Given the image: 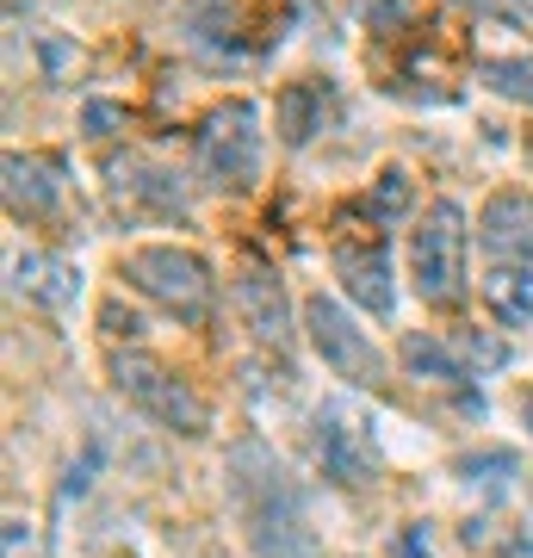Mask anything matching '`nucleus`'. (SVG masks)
Here are the masks:
<instances>
[{"label": "nucleus", "instance_id": "f257e3e1", "mask_svg": "<svg viewBox=\"0 0 533 558\" xmlns=\"http://www.w3.org/2000/svg\"><path fill=\"white\" fill-rule=\"evenodd\" d=\"M230 490H237V515L249 527V546L261 558H316V534L304 521V497L286 478L261 440H237L230 447Z\"/></svg>", "mask_w": 533, "mask_h": 558}, {"label": "nucleus", "instance_id": "f03ea898", "mask_svg": "<svg viewBox=\"0 0 533 558\" xmlns=\"http://www.w3.org/2000/svg\"><path fill=\"white\" fill-rule=\"evenodd\" d=\"M131 286H137L149 304H161L174 323H205L211 317V299H218V286H211V267L193 255V248H174V242H149V248H131L119 267Z\"/></svg>", "mask_w": 533, "mask_h": 558}, {"label": "nucleus", "instance_id": "7ed1b4c3", "mask_svg": "<svg viewBox=\"0 0 533 558\" xmlns=\"http://www.w3.org/2000/svg\"><path fill=\"white\" fill-rule=\"evenodd\" d=\"M198 168L211 186L249 193L261 180V106L255 100H223L198 124Z\"/></svg>", "mask_w": 533, "mask_h": 558}, {"label": "nucleus", "instance_id": "20e7f679", "mask_svg": "<svg viewBox=\"0 0 533 558\" xmlns=\"http://www.w3.org/2000/svg\"><path fill=\"white\" fill-rule=\"evenodd\" d=\"M112 385H119L149 422H161V428H174V435H186V440H198L205 428H211L205 398H198L180 373H168L161 360H149V354H112Z\"/></svg>", "mask_w": 533, "mask_h": 558}, {"label": "nucleus", "instance_id": "39448f33", "mask_svg": "<svg viewBox=\"0 0 533 558\" xmlns=\"http://www.w3.org/2000/svg\"><path fill=\"white\" fill-rule=\"evenodd\" d=\"M410 274L422 304H459L465 292V211L453 199H435L410 236Z\"/></svg>", "mask_w": 533, "mask_h": 558}, {"label": "nucleus", "instance_id": "423d86ee", "mask_svg": "<svg viewBox=\"0 0 533 558\" xmlns=\"http://www.w3.org/2000/svg\"><path fill=\"white\" fill-rule=\"evenodd\" d=\"M304 329H311V348L323 354V366H329L336 379L360 385V391L385 385V354H378L373 336L348 317V304H336L329 292H316V299L304 304Z\"/></svg>", "mask_w": 533, "mask_h": 558}, {"label": "nucleus", "instance_id": "0eeeda50", "mask_svg": "<svg viewBox=\"0 0 533 558\" xmlns=\"http://www.w3.org/2000/svg\"><path fill=\"white\" fill-rule=\"evenodd\" d=\"M316 465L323 478H336L341 490H366L378 478V435H373V416L354 410V403H323L316 410Z\"/></svg>", "mask_w": 533, "mask_h": 558}, {"label": "nucleus", "instance_id": "6e6552de", "mask_svg": "<svg viewBox=\"0 0 533 558\" xmlns=\"http://www.w3.org/2000/svg\"><path fill=\"white\" fill-rule=\"evenodd\" d=\"M336 279L341 292L373 311V317H391L397 286H391V242L385 230H366V236H336Z\"/></svg>", "mask_w": 533, "mask_h": 558}, {"label": "nucleus", "instance_id": "1a4fd4ad", "mask_svg": "<svg viewBox=\"0 0 533 558\" xmlns=\"http://www.w3.org/2000/svg\"><path fill=\"white\" fill-rule=\"evenodd\" d=\"M477 242L490 248L496 260H521L533 267V193H496L484 211H477Z\"/></svg>", "mask_w": 533, "mask_h": 558}, {"label": "nucleus", "instance_id": "9d476101", "mask_svg": "<svg viewBox=\"0 0 533 558\" xmlns=\"http://www.w3.org/2000/svg\"><path fill=\"white\" fill-rule=\"evenodd\" d=\"M237 304H242V317H249V329H255V341H267V348H286V341H292V304H286L279 274L242 267L237 274Z\"/></svg>", "mask_w": 533, "mask_h": 558}, {"label": "nucleus", "instance_id": "9b49d317", "mask_svg": "<svg viewBox=\"0 0 533 558\" xmlns=\"http://www.w3.org/2000/svg\"><path fill=\"white\" fill-rule=\"evenodd\" d=\"M62 174H69L62 156H7V205L25 218H50L62 199Z\"/></svg>", "mask_w": 533, "mask_h": 558}, {"label": "nucleus", "instance_id": "f8f14e48", "mask_svg": "<svg viewBox=\"0 0 533 558\" xmlns=\"http://www.w3.org/2000/svg\"><path fill=\"white\" fill-rule=\"evenodd\" d=\"M274 119H279V143H286V149H304L323 124L336 119V87H329V81H316V75L292 81V87L279 94Z\"/></svg>", "mask_w": 533, "mask_h": 558}, {"label": "nucleus", "instance_id": "ddd939ff", "mask_svg": "<svg viewBox=\"0 0 533 558\" xmlns=\"http://www.w3.org/2000/svg\"><path fill=\"white\" fill-rule=\"evenodd\" d=\"M13 286H20L25 299H38L44 311H69L75 292H81V274L62 255H38V248H32V255L13 260Z\"/></svg>", "mask_w": 533, "mask_h": 558}, {"label": "nucleus", "instance_id": "4468645a", "mask_svg": "<svg viewBox=\"0 0 533 558\" xmlns=\"http://www.w3.org/2000/svg\"><path fill=\"white\" fill-rule=\"evenodd\" d=\"M484 304H490L496 323L509 329H533V267H490L484 274Z\"/></svg>", "mask_w": 533, "mask_h": 558}, {"label": "nucleus", "instance_id": "2eb2a0df", "mask_svg": "<svg viewBox=\"0 0 533 558\" xmlns=\"http://www.w3.org/2000/svg\"><path fill=\"white\" fill-rule=\"evenodd\" d=\"M447 348H453V360L465 366V379H484V373H502V366H509V341L490 336V329H459Z\"/></svg>", "mask_w": 533, "mask_h": 558}, {"label": "nucleus", "instance_id": "dca6fc26", "mask_svg": "<svg viewBox=\"0 0 533 558\" xmlns=\"http://www.w3.org/2000/svg\"><path fill=\"white\" fill-rule=\"evenodd\" d=\"M403 366H410L415 379H435V385H459L465 379V366L453 360V348L435 336H410L403 341Z\"/></svg>", "mask_w": 533, "mask_h": 558}, {"label": "nucleus", "instance_id": "f3484780", "mask_svg": "<svg viewBox=\"0 0 533 558\" xmlns=\"http://www.w3.org/2000/svg\"><path fill=\"white\" fill-rule=\"evenodd\" d=\"M477 75H484L490 94L533 106V57H484V62H477Z\"/></svg>", "mask_w": 533, "mask_h": 558}, {"label": "nucleus", "instance_id": "a211bd4d", "mask_svg": "<svg viewBox=\"0 0 533 558\" xmlns=\"http://www.w3.org/2000/svg\"><path fill=\"white\" fill-rule=\"evenodd\" d=\"M366 211H373V223L403 218V211H410V174H403V168H385V174L373 180V193H366Z\"/></svg>", "mask_w": 533, "mask_h": 558}, {"label": "nucleus", "instance_id": "6ab92c4d", "mask_svg": "<svg viewBox=\"0 0 533 558\" xmlns=\"http://www.w3.org/2000/svg\"><path fill=\"white\" fill-rule=\"evenodd\" d=\"M119 124H124V106H112V100H94V106H87V131H94V137H112Z\"/></svg>", "mask_w": 533, "mask_h": 558}, {"label": "nucleus", "instance_id": "aec40b11", "mask_svg": "<svg viewBox=\"0 0 533 558\" xmlns=\"http://www.w3.org/2000/svg\"><path fill=\"white\" fill-rule=\"evenodd\" d=\"M465 478H484V472H514V453H477V459H459Z\"/></svg>", "mask_w": 533, "mask_h": 558}, {"label": "nucleus", "instance_id": "412c9836", "mask_svg": "<svg viewBox=\"0 0 533 558\" xmlns=\"http://www.w3.org/2000/svg\"><path fill=\"white\" fill-rule=\"evenodd\" d=\"M496 13H502L509 25H521V32L533 38V0H496Z\"/></svg>", "mask_w": 533, "mask_h": 558}, {"label": "nucleus", "instance_id": "4be33fe9", "mask_svg": "<svg viewBox=\"0 0 533 558\" xmlns=\"http://www.w3.org/2000/svg\"><path fill=\"white\" fill-rule=\"evenodd\" d=\"M397 558H428V546H422V527H410V534H403V546H397Z\"/></svg>", "mask_w": 533, "mask_h": 558}, {"label": "nucleus", "instance_id": "5701e85b", "mask_svg": "<svg viewBox=\"0 0 533 558\" xmlns=\"http://www.w3.org/2000/svg\"><path fill=\"white\" fill-rule=\"evenodd\" d=\"M528 422H533V403H528Z\"/></svg>", "mask_w": 533, "mask_h": 558}]
</instances>
